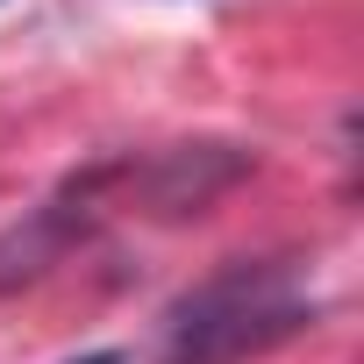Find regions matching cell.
<instances>
[{
  "label": "cell",
  "instance_id": "cell-2",
  "mask_svg": "<svg viewBox=\"0 0 364 364\" xmlns=\"http://www.w3.org/2000/svg\"><path fill=\"white\" fill-rule=\"evenodd\" d=\"M122 178V164H93V171H72L65 186L43 200V208H29L8 236H0V293H15V286H36L50 264H65L72 257V243L100 222V200H107V186Z\"/></svg>",
  "mask_w": 364,
  "mask_h": 364
},
{
  "label": "cell",
  "instance_id": "cell-4",
  "mask_svg": "<svg viewBox=\"0 0 364 364\" xmlns=\"http://www.w3.org/2000/svg\"><path fill=\"white\" fill-rule=\"evenodd\" d=\"M72 364H122V350H86V357H72Z\"/></svg>",
  "mask_w": 364,
  "mask_h": 364
},
{
  "label": "cell",
  "instance_id": "cell-1",
  "mask_svg": "<svg viewBox=\"0 0 364 364\" xmlns=\"http://www.w3.org/2000/svg\"><path fill=\"white\" fill-rule=\"evenodd\" d=\"M307 321H314V300L300 293V272L279 257H257V264L243 257L171 307L157 364H250L293 343Z\"/></svg>",
  "mask_w": 364,
  "mask_h": 364
},
{
  "label": "cell",
  "instance_id": "cell-3",
  "mask_svg": "<svg viewBox=\"0 0 364 364\" xmlns=\"http://www.w3.org/2000/svg\"><path fill=\"white\" fill-rule=\"evenodd\" d=\"M257 171V157L243 150V143H171V150H157L143 171L129 164L122 178L150 200V215H164V222H186V215H208L222 193H236L243 178Z\"/></svg>",
  "mask_w": 364,
  "mask_h": 364
}]
</instances>
